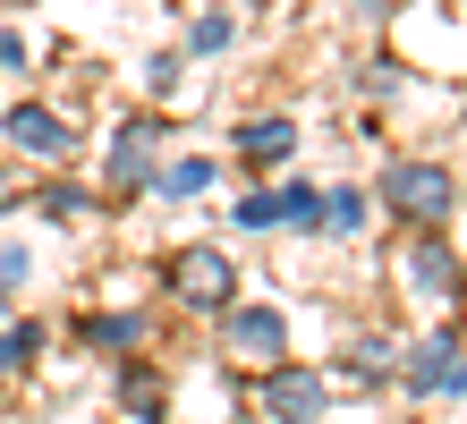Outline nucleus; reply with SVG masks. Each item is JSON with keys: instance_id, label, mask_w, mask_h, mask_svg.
<instances>
[{"instance_id": "nucleus-1", "label": "nucleus", "mask_w": 467, "mask_h": 424, "mask_svg": "<svg viewBox=\"0 0 467 424\" xmlns=\"http://www.w3.org/2000/svg\"><path fill=\"white\" fill-rule=\"evenodd\" d=\"M382 204L408 212V221H442L451 212V170L442 161H400L391 179H382Z\"/></svg>"}, {"instance_id": "nucleus-2", "label": "nucleus", "mask_w": 467, "mask_h": 424, "mask_svg": "<svg viewBox=\"0 0 467 424\" xmlns=\"http://www.w3.org/2000/svg\"><path fill=\"white\" fill-rule=\"evenodd\" d=\"M171 289L196 305V315H222V305H230V254L222 246H187L171 264Z\"/></svg>"}, {"instance_id": "nucleus-3", "label": "nucleus", "mask_w": 467, "mask_h": 424, "mask_svg": "<svg viewBox=\"0 0 467 424\" xmlns=\"http://www.w3.org/2000/svg\"><path fill=\"white\" fill-rule=\"evenodd\" d=\"M408 390L417 399H459V323H442L433 339L408 348Z\"/></svg>"}, {"instance_id": "nucleus-4", "label": "nucleus", "mask_w": 467, "mask_h": 424, "mask_svg": "<svg viewBox=\"0 0 467 424\" xmlns=\"http://www.w3.org/2000/svg\"><path fill=\"white\" fill-rule=\"evenodd\" d=\"M264 408L281 416V424H315L323 408H332V382H323V374H306V365H281V374L264 382Z\"/></svg>"}, {"instance_id": "nucleus-5", "label": "nucleus", "mask_w": 467, "mask_h": 424, "mask_svg": "<svg viewBox=\"0 0 467 424\" xmlns=\"http://www.w3.org/2000/svg\"><path fill=\"white\" fill-rule=\"evenodd\" d=\"M0 136H9L17 153H43V161L77 153V128H68V119H51V110H35V102H17L9 119H0Z\"/></svg>"}, {"instance_id": "nucleus-6", "label": "nucleus", "mask_w": 467, "mask_h": 424, "mask_svg": "<svg viewBox=\"0 0 467 424\" xmlns=\"http://www.w3.org/2000/svg\"><path fill=\"white\" fill-rule=\"evenodd\" d=\"M153 136H161L153 110H136V119L111 136V187H153Z\"/></svg>"}, {"instance_id": "nucleus-7", "label": "nucleus", "mask_w": 467, "mask_h": 424, "mask_svg": "<svg viewBox=\"0 0 467 424\" xmlns=\"http://www.w3.org/2000/svg\"><path fill=\"white\" fill-rule=\"evenodd\" d=\"M222 331H230V357H281L289 323L272 305H222Z\"/></svg>"}, {"instance_id": "nucleus-8", "label": "nucleus", "mask_w": 467, "mask_h": 424, "mask_svg": "<svg viewBox=\"0 0 467 424\" xmlns=\"http://www.w3.org/2000/svg\"><path fill=\"white\" fill-rule=\"evenodd\" d=\"M297 145V119H289V110H272V119H246L238 128V153L246 161H272V153H289Z\"/></svg>"}, {"instance_id": "nucleus-9", "label": "nucleus", "mask_w": 467, "mask_h": 424, "mask_svg": "<svg viewBox=\"0 0 467 424\" xmlns=\"http://www.w3.org/2000/svg\"><path fill=\"white\" fill-rule=\"evenodd\" d=\"M77 339H86V348H136V339H145V315H86Z\"/></svg>"}, {"instance_id": "nucleus-10", "label": "nucleus", "mask_w": 467, "mask_h": 424, "mask_svg": "<svg viewBox=\"0 0 467 424\" xmlns=\"http://www.w3.org/2000/svg\"><path fill=\"white\" fill-rule=\"evenodd\" d=\"M272 204H281V221H289V230H297V238H306V230H323V195H315L306 179H289L281 195H272Z\"/></svg>"}, {"instance_id": "nucleus-11", "label": "nucleus", "mask_w": 467, "mask_h": 424, "mask_svg": "<svg viewBox=\"0 0 467 424\" xmlns=\"http://www.w3.org/2000/svg\"><path fill=\"white\" fill-rule=\"evenodd\" d=\"M119 408H128V416H145V424H161V416H171V399H161V390H153V374H136V365L119 374Z\"/></svg>"}, {"instance_id": "nucleus-12", "label": "nucleus", "mask_w": 467, "mask_h": 424, "mask_svg": "<svg viewBox=\"0 0 467 424\" xmlns=\"http://www.w3.org/2000/svg\"><path fill=\"white\" fill-rule=\"evenodd\" d=\"M408 280H417V289H451V246H442V238H417V254H408Z\"/></svg>"}, {"instance_id": "nucleus-13", "label": "nucleus", "mask_w": 467, "mask_h": 424, "mask_svg": "<svg viewBox=\"0 0 467 424\" xmlns=\"http://www.w3.org/2000/svg\"><path fill=\"white\" fill-rule=\"evenodd\" d=\"M238 43V17L230 9H204L196 26H187V51H204V60H213V51H230Z\"/></svg>"}, {"instance_id": "nucleus-14", "label": "nucleus", "mask_w": 467, "mask_h": 424, "mask_svg": "<svg viewBox=\"0 0 467 424\" xmlns=\"http://www.w3.org/2000/svg\"><path fill=\"white\" fill-rule=\"evenodd\" d=\"M153 187L161 195H204L213 187V161H171V170H153Z\"/></svg>"}, {"instance_id": "nucleus-15", "label": "nucleus", "mask_w": 467, "mask_h": 424, "mask_svg": "<svg viewBox=\"0 0 467 424\" xmlns=\"http://www.w3.org/2000/svg\"><path fill=\"white\" fill-rule=\"evenodd\" d=\"M357 221H366V195H357V187H332V195H323V230H357Z\"/></svg>"}, {"instance_id": "nucleus-16", "label": "nucleus", "mask_w": 467, "mask_h": 424, "mask_svg": "<svg viewBox=\"0 0 467 424\" xmlns=\"http://www.w3.org/2000/svg\"><path fill=\"white\" fill-rule=\"evenodd\" d=\"M35 348H43V331H35V323H9V331H0V374H17Z\"/></svg>"}, {"instance_id": "nucleus-17", "label": "nucleus", "mask_w": 467, "mask_h": 424, "mask_svg": "<svg viewBox=\"0 0 467 424\" xmlns=\"http://www.w3.org/2000/svg\"><path fill=\"white\" fill-rule=\"evenodd\" d=\"M272 221H281V204H272L264 187H255V195H238V230H272Z\"/></svg>"}, {"instance_id": "nucleus-18", "label": "nucleus", "mask_w": 467, "mask_h": 424, "mask_svg": "<svg viewBox=\"0 0 467 424\" xmlns=\"http://www.w3.org/2000/svg\"><path fill=\"white\" fill-rule=\"evenodd\" d=\"M43 212L51 221H77V212H86V187H43Z\"/></svg>"}, {"instance_id": "nucleus-19", "label": "nucleus", "mask_w": 467, "mask_h": 424, "mask_svg": "<svg viewBox=\"0 0 467 424\" xmlns=\"http://www.w3.org/2000/svg\"><path fill=\"white\" fill-rule=\"evenodd\" d=\"M145 85H153V94H171V85H179V51H153V60H145Z\"/></svg>"}, {"instance_id": "nucleus-20", "label": "nucleus", "mask_w": 467, "mask_h": 424, "mask_svg": "<svg viewBox=\"0 0 467 424\" xmlns=\"http://www.w3.org/2000/svg\"><path fill=\"white\" fill-rule=\"evenodd\" d=\"M348 365H357V374H366V382H374V374H382V365H391V348H382V339H357V357H348Z\"/></svg>"}, {"instance_id": "nucleus-21", "label": "nucleus", "mask_w": 467, "mask_h": 424, "mask_svg": "<svg viewBox=\"0 0 467 424\" xmlns=\"http://www.w3.org/2000/svg\"><path fill=\"white\" fill-rule=\"evenodd\" d=\"M0 195H9V170H0Z\"/></svg>"}, {"instance_id": "nucleus-22", "label": "nucleus", "mask_w": 467, "mask_h": 424, "mask_svg": "<svg viewBox=\"0 0 467 424\" xmlns=\"http://www.w3.org/2000/svg\"><path fill=\"white\" fill-rule=\"evenodd\" d=\"M0 315H9V289H0Z\"/></svg>"}, {"instance_id": "nucleus-23", "label": "nucleus", "mask_w": 467, "mask_h": 424, "mask_svg": "<svg viewBox=\"0 0 467 424\" xmlns=\"http://www.w3.org/2000/svg\"><path fill=\"white\" fill-rule=\"evenodd\" d=\"M255 9H264V0H255Z\"/></svg>"}]
</instances>
